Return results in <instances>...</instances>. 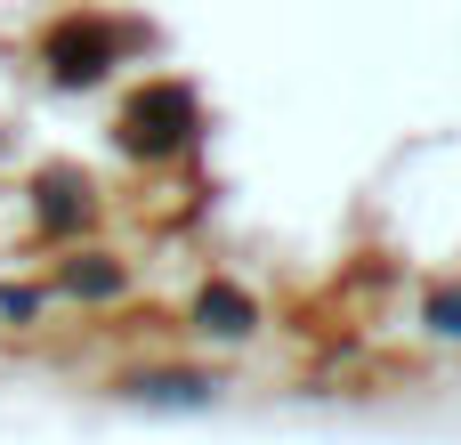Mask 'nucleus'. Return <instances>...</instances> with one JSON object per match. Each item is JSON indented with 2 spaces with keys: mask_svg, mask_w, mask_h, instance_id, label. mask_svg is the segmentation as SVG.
<instances>
[{
  "mask_svg": "<svg viewBox=\"0 0 461 445\" xmlns=\"http://www.w3.org/2000/svg\"><path fill=\"white\" fill-rule=\"evenodd\" d=\"M194 130V97L186 89H154L130 105V146H178Z\"/></svg>",
  "mask_w": 461,
  "mask_h": 445,
  "instance_id": "obj_1",
  "label": "nucleus"
},
{
  "mask_svg": "<svg viewBox=\"0 0 461 445\" xmlns=\"http://www.w3.org/2000/svg\"><path fill=\"white\" fill-rule=\"evenodd\" d=\"M97 57H105V32H97V24H89V32L73 24V32L57 41V73H65V81H73V73H97Z\"/></svg>",
  "mask_w": 461,
  "mask_h": 445,
  "instance_id": "obj_2",
  "label": "nucleus"
}]
</instances>
